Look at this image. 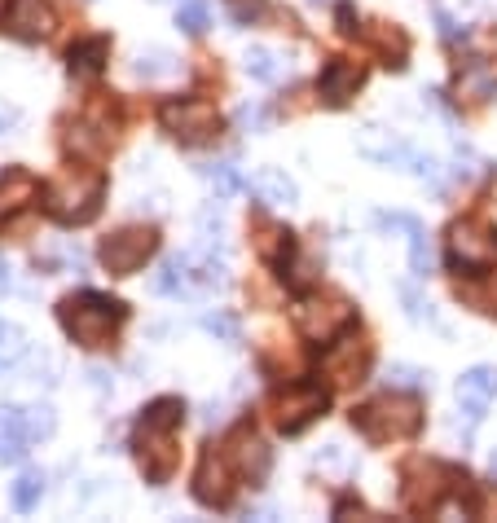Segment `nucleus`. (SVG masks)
Here are the masks:
<instances>
[{
  "instance_id": "nucleus-40",
  "label": "nucleus",
  "mask_w": 497,
  "mask_h": 523,
  "mask_svg": "<svg viewBox=\"0 0 497 523\" xmlns=\"http://www.w3.org/2000/svg\"><path fill=\"white\" fill-rule=\"evenodd\" d=\"M9 291H14V264L0 255V295H9Z\"/></svg>"
},
{
  "instance_id": "nucleus-34",
  "label": "nucleus",
  "mask_w": 497,
  "mask_h": 523,
  "mask_svg": "<svg viewBox=\"0 0 497 523\" xmlns=\"http://www.w3.org/2000/svg\"><path fill=\"white\" fill-rule=\"evenodd\" d=\"M203 330H212V335H220V339H238V317L234 313H203Z\"/></svg>"
},
{
  "instance_id": "nucleus-3",
  "label": "nucleus",
  "mask_w": 497,
  "mask_h": 523,
  "mask_svg": "<svg viewBox=\"0 0 497 523\" xmlns=\"http://www.w3.org/2000/svg\"><path fill=\"white\" fill-rule=\"evenodd\" d=\"M102 198H106V176L88 168H71L40 189V203L58 225H88L102 211Z\"/></svg>"
},
{
  "instance_id": "nucleus-36",
  "label": "nucleus",
  "mask_w": 497,
  "mask_h": 523,
  "mask_svg": "<svg viewBox=\"0 0 497 523\" xmlns=\"http://www.w3.org/2000/svg\"><path fill=\"white\" fill-rule=\"evenodd\" d=\"M401 295H405V304H410V317H414V321H427V326H436V313H432V304H427V299L418 295L414 286H405Z\"/></svg>"
},
{
  "instance_id": "nucleus-8",
  "label": "nucleus",
  "mask_w": 497,
  "mask_h": 523,
  "mask_svg": "<svg viewBox=\"0 0 497 523\" xmlns=\"http://www.w3.org/2000/svg\"><path fill=\"white\" fill-rule=\"evenodd\" d=\"M295 326L304 339L313 343H330L352 326V304L344 295H304L295 308Z\"/></svg>"
},
{
  "instance_id": "nucleus-38",
  "label": "nucleus",
  "mask_w": 497,
  "mask_h": 523,
  "mask_svg": "<svg viewBox=\"0 0 497 523\" xmlns=\"http://www.w3.org/2000/svg\"><path fill=\"white\" fill-rule=\"evenodd\" d=\"M264 119H269V115H264L260 106H242V110H238V124L247 128V132H260V128H264Z\"/></svg>"
},
{
  "instance_id": "nucleus-31",
  "label": "nucleus",
  "mask_w": 497,
  "mask_h": 523,
  "mask_svg": "<svg viewBox=\"0 0 497 523\" xmlns=\"http://www.w3.org/2000/svg\"><path fill=\"white\" fill-rule=\"evenodd\" d=\"M176 27H181L185 36H203V31L212 27V9H207V0H181V9H176Z\"/></svg>"
},
{
  "instance_id": "nucleus-14",
  "label": "nucleus",
  "mask_w": 497,
  "mask_h": 523,
  "mask_svg": "<svg viewBox=\"0 0 497 523\" xmlns=\"http://www.w3.org/2000/svg\"><path fill=\"white\" fill-rule=\"evenodd\" d=\"M220 449L229 453V462L238 466V475H242V484H264V475H269V466H273V449L264 444L251 427H242L229 436V444H220Z\"/></svg>"
},
{
  "instance_id": "nucleus-27",
  "label": "nucleus",
  "mask_w": 497,
  "mask_h": 523,
  "mask_svg": "<svg viewBox=\"0 0 497 523\" xmlns=\"http://www.w3.org/2000/svg\"><path fill=\"white\" fill-rule=\"evenodd\" d=\"M132 75H137V80H146V84L168 80V75H176V58H172V53H163V49L137 53V58H132Z\"/></svg>"
},
{
  "instance_id": "nucleus-9",
  "label": "nucleus",
  "mask_w": 497,
  "mask_h": 523,
  "mask_svg": "<svg viewBox=\"0 0 497 523\" xmlns=\"http://www.w3.org/2000/svg\"><path fill=\"white\" fill-rule=\"evenodd\" d=\"M154 247H159V233L146 229V225H128V229L110 233V238L102 242V247H97V255H102L106 273L128 277V273H137L141 264L150 260Z\"/></svg>"
},
{
  "instance_id": "nucleus-44",
  "label": "nucleus",
  "mask_w": 497,
  "mask_h": 523,
  "mask_svg": "<svg viewBox=\"0 0 497 523\" xmlns=\"http://www.w3.org/2000/svg\"><path fill=\"white\" fill-rule=\"evenodd\" d=\"M480 5H497V0H480Z\"/></svg>"
},
{
  "instance_id": "nucleus-11",
  "label": "nucleus",
  "mask_w": 497,
  "mask_h": 523,
  "mask_svg": "<svg viewBox=\"0 0 497 523\" xmlns=\"http://www.w3.org/2000/svg\"><path fill=\"white\" fill-rule=\"evenodd\" d=\"M449 480H454V471H445L440 462H410L405 466V488H401V502L405 510H414V515H423V510H436L440 497L449 493Z\"/></svg>"
},
{
  "instance_id": "nucleus-30",
  "label": "nucleus",
  "mask_w": 497,
  "mask_h": 523,
  "mask_svg": "<svg viewBox=\"0 0 497 523\" xmlns=\"http://www.w3.org/2000/svg\"><path fill=\"white\" fill-rule=\"evenodd\" d=\"M366 40H370V44H379L383 58H388V66H405L401 58H405V49H410V44H405V36H401V31H392L388 22H370Z\"/></svg>"
},
{
  "instance_id": "nucleus-42",
  "label": "nucleus",
  "mask_w": 497,
  "mask_h": 523,
  "mask_svg": "<svg viewBox=\"0 0 497 523\" xmlns=\"http://www.w3.org/2000/svg\"><path fill=\"white\" fill-rule=\"evenodd\" d=\"M14 124H18V115H14V110H5V115H0V137H5Z\"/></svg>"
},
{
  "instance_id": "nucleus-2",
  "label": "nucleus",
  "mask_w": 497,
  "mask_h": 523,
  "mask_svg": "<svg viewBox=\"0 0 497 523\" xmlns=\"http://www.w3.org/2000/svg\"><path fill=\"white\" fill-rule=\"evenodd\" d=\"M220 251L194 247V251H176L163 260V269L154 273V291L172 295V299H207L216 291H225V264L216 260Z\"/></svg>"
},
{
  "instance_id": "nucleus-20",
  "label": "nucleus",
  "mask_w": 497,
  "mask_h": 523,
  "mask_svg": "<svg viewBox=\"0 0 497 523\" xmlns=\"http://www.w3.org/2000/svg\"><path fill=\"white\" fill-rule=\"evenodd\" d=\"M379 225L405 233V242H410V269H414V277L432 273V247H427V233H423V225H418L414 216H405V211H383Z\"/></svg>"
},
{
  "instance_id": "nucleus-18",
  "label": "nucleus",
  "mask_w": 497,
  "mask_h": 523,
  "mask_svg": "<svg viewBox=\"0 0 497 523\" xmlns=\"http://www.w3.org/2000/svg\"><path fill=\"white\" fill-rule=\"evenodd\" d=\"M361 80H366V71H361L357 62L330 58V62L322 66V75H317V93H322L326 106H344V102H352V97H357Z\"/></svg>"
},
{
  "instance_id": "nucleus-22",
  "label": "nucleus",
  "mask_w": 497,
  "mask_h": 523,
  "mask_svg": "<svg viewBox=\"0 0 497 523\" xmlns=\"http://www.w3.org/2000/svg\"><path fill=\"white\" fill-rule=\"evenodd\" d=\"M106 58H110V40L106 36H88L80 44H71V75L75 80H93V75H102Z\"/></svg>"
},
{
  "instance_id": "nucleus-21",
  "label": "nucleus",
  "mask_w": 497,
  "mask_h": 523,
  "mask_svg": "<svg viewBox=\"0 0 497 523\" xmlns=\"http://www.w3.org/2000/svg\"><path fill=\"white\" fill-rule=\"evenodd\" d=\"M251 194H256L264 207H291L295 198H300L295 194V181L282 168H260L251 176Z\"/></svg>"
},
{
  "instance_id": "nucleus-35",
  "label": "nucleus",
  "mask_w": 497,
  "mask_h": 523,
  "mask_svg": "<svg viewBox=\"0 0 497 523\" xmlns=\"http://www.w3.org/2000/svg\"><path fill=\"white\" fill-rule=\"evenodd\" d=\"M462 93H471V97H489V93H493V75L476 62L467 75H462Z\"/></svg>"
},
{
  "instance_id": "nucleus-16",
  "label": "nucleus",
  "mask_w": 497,
  "mask_h": 523,
  "mask_svg": "<svg viewBox=\"0 0 497 523\" xmlns=\"http://www.w3.org/2000/svg\"><path fill=\"white\" fill-rule=\"evenodd\" d=\"M357 150L366 154L370 163H383V168H414V159H418V150L410 141L396 137L388 128H379V124H366L357 132Z\"/></svg>"
},
{
  "instance_id": "nucleus-29",
  "label": "nucleus",
  "mask_w": 497,
  "mask_h": 523,
  "mask_svg": "<svg viewBox=\"0 0 497 523\" xmlns=\"http://www.w3.org/2000/svg\"><path fill=\"white\" fill-rule=\"evenodd\" d=\"M383 383L396 387V392H423V387H432V374H427V370H418V365L392 361L388 370H383Z\"/></svg>"
},
{
  "instance_id": "nucleus-28",
  "label": "nucleus",
  "mask_w": 497,
  "mask_h": 523,
  "mask_svg": "<svg viewBox=\"0 0 497 523\" xmlns=\"http://www.w3.org/2000/svg\"><path fill=\"white\" fill-rule=\"evenodd\" d=\"M40 497H44V475H40V471H22V475H18V484L9 488V502H14L18 515L36 510V506H40Z\"/></svg>"
},
{
  "instance_id": "nucleus-7",
  "label": "nucleus",
  "mask_w": 497,
  "mask_h": 523,
  "mask_svg": "<svg viewBox=\"0 0 497 523\" xmlns=\"http://www.w3.org/2000/svg\"><path fill=\"white\" fill-rule=\"evenodd\" d=\"M159 124L168 128L181 146H203V141H212L220 132V115L203 97H172V102L159 106Z\"/></svg>"
},
{
  "instance_id": "nucleus-12",
  "label": "nucleus",
  "mask_w": 497,
  "mask_h": 523,
  "mask_svg": "<svg viewBox=\"0 0 497 523\" xmlns=\"http://www.w3.org/2000/svg\"><path fill=\"white\" fill-rule=\"evenodd\" d=\"M330 396L322 383H295L286 387V392L278 396V427L286 431V436H300V431L308 427V422H317L326 414Z\"/></svg>"
},
{
  "instance_id": "nucleus-19",
  "label": "nucleus",
  "mask_w": 497,
  "mask_h": 523,
  "mask_svg": "<svg viewBox=\"0 0 497 523\" xmlns=\"http://www.w3.org/2000/svg\"><path fill=\"white\" fill-rule=\"evenodd\" d=\"M31 449V431H27V409L18 405H0V466H18Z\"/></svg>"
},
{
  "instance_id": "nucleus-15",
  "label": "nucleus",
  "mask_w": 497,
  "mask_h": 523,
  "mask_svg": "<svg viewBox=\"0 0 497 523\" xmlns=\"http://www.w3.org/2000/svg\"><path fill=\"white\" fill-rule=\"evenodd\" d=\"M366 365H370V343L361 339V335H339V343L322 356V374L330 378V383H339V387H348V383H357L361 374H366Z\"/></svg>"
},
{
  "instance_id": "nucleus-13",
  "label": "nucleus",
  "mask_w": 497,
  "mask_h": 523,
  "mask_svg": "<svg viewBox=\"0 0 497 523\" xmlns=\"http://www.w3.org/2000/svg\"><path fill=\"white\" fill-rule=\"evenodd\" d=\"M0 27H5L14 40H44L53 27H58V14H53L49 0H5Z\"/></svg>"
},
{
  "instance_id": "nucleus-4",
  "label": "nucleus",
  "mask_w": 497,
  "mask_h": 523,
  "mask_svg": "<svg viewBox=\"0 0 497 523\" xmlns=\"http://www.w3.org/2000/svg\"><path fill=\"white\" fill-rule=\"evenodd\" d=\"M124 317H128V308L119 304V299L97 295V291H80V295H71V299H62L58 304L62 330L80 343V348H106L110 335H115V326Z\"/></svg>"
},
{
  "instance_id": "nucleus-24",
  "label": "nucleus",
  "mask_w": 497,
  "mask_h": 523,
  "mask_svg": "<svg viewBox=\"0 0 497 523\" xmlns=\"http://www.w3.org/2000/svg\"><path fill=\"white\" fill-rule=\"evenodd\" d=\"M198 176H203V181L216 189V203H225V198H234V194H242V189H247V181H242V172H238L234 159L203 163V168H198Z\"/></svg>"
},
{
  "instance_id": "nucleus-39",
  "label": "nucleus",
  "mask_w": 497,
  "mask_h": 523,
  "mask_svg": "<svg viewBox=\"0 0 497 523\" xmlns=\"http://www.w3.org/2000/svg\"><path fill=\"white\" fill-rule=\"evenodd\" d=\"M229 5H234V18H238V22H251V18L264 14L260 0H229Z\"/></svg>"
},
{
  "instance_id": "nucleus-43",
  "label": "nucleus",
  "mask_w": 497,
  "mask_h": 523,
  "mask_svg": "<svg viewBox=\"0 0 497 523\" xmlns=\"http://www.w3.org/2000/svg\"><path fill=\"white\" fill-rule=\"evenodd\" d=\"M493 475H497V453H493Z\"/></svg>"
},
{
  "instance_id": "nucleus-37",
  "label": "nucleus",
  "mask_w": 497,
  "mask_h": 523,
  "mask_svg": "<svg viewBox=\"0 0 497 523\" xmlns=\"http://www.w3.org/2000/svg\"><path fill=\"white\" fill-rule=\"evenodd\" d=\"M418 181H427V185H440V163L432 159V154H418L414 159V168H410Z\"/></svg>"
},
{
  "instance_id": "nucleus-26",
  "label": "nucleus",
  "mask_w": 497,
  "mask_h": 523,
  "mask_svg": "<svg viewBox=\"0 0 497 523\" xmlns=\"http://www.w3.org/2000/svg\"><path fill=\"white\" fill-rule=\"evenodd\" d=\"M242 66H247L251 80H256V84H269V88H273V84H282L286 75H291V71H286V62H282L273 49H247Z\"/></svg>"
},
{
  "instance_id": "nucleus-25",
  "label": "nucleus",
  "mask_w": 497,
  "mask_h": 523,
  "mask_svg": "<svg viewBox=\"0 0 497 523\" xmlns=\"http://www.w3.org/2000/svg\"><path fill=\"white\" fill-rule=\"evenodd\" d=\"M110 141H115V132H110V128H97L93 119H80V124L71 128V137H66V150L80 154V159H97Z\"/></svg>"
},
{
  "instance_id": "nucleus-6",
  "label": "nucleus",
  "mask_w": 497,
  "mask_h": 523,
  "mask_svg": "<svg viewBox=\"0 0 497 523\" xmlns=\"http://www.w3.org/2000/svg\"><path fill=\"white\" fill-rule=\"evenodd\" d=\"M445 255L458 273H489L497 269V233L480 220H454L445 233Z\"/></svg>"
},
{
  "instance_id": "nucleus-5",
  "label": "nucleus",
  "mask_w": 497,
  "mask_h": 523,
  "mask_svg": "<svg viewBox=\"0 0 497 523\" xmlns=\"http://www.w3.org/2000/svg\"><path fill=\"white\" fill-rule=\"evenodd\" d=\"M352 427L361 431L370 444H388V440H405L423 427V405L414 396H401L392 387L388 396L366 400V405L352 409Z\"/></svg>"
},
{
  "instance_id": "nucleus-23",
  "label": "nucleus",
  "mask_w": 497,
  "mask_h": 523,
  "mask_svg": "<svg viewBox=\"0 0 497 523\" xmlns=\"http://www.w3.org/2000/svg\"><path fill=\"white\" fill-rule=\"evenodd\" d=\"M36 194H40V185L31 181L27 172H18V168L5 172V176H0V220H9L22 203H31Z\"/></svg>"
},
{
  "instance_id": "nucleus-32",
  "label": "nucleus",
  "mask_w": 497,
  "mask_h": 523,
  "mask_svg": "<svg viewBox=\"0 0 497 523\" xmlns=\"http://www.w3.org/2000/svg\"><path fill=\"white\" fill-rule=\"evenodd\" d=\"M27 431H31V440H49L53 431H58V418H53V409H49V405H31V409H27Z\"/></svg>"
},
{
  "instance_id": "nucleus-17",
  "label": "nucleus",
  "mask_w": 497,
  "mask_h": 523,
  "mask_svg": "<svg viewBox=\"0 0 497 523\" xmlns=\"http://www.w3.org/2000/svg\"><path fill=\"white\" fill-rule=\"evenodd\" d=\"M493 400H497V365H476V370L458 378V409L467 414V427H476Z\"/></svg>"
},
{
  "instance_id": "nucleus-1",
  "label": "nucleus",
  "mask_w": 497,
  "mask_h": 523,
  "mask_svg": "<svg viewBox=\"0 0 497 523\" xmlns=\"http://www.w3.org/2000/svg\"><path fill=\"white\" fill-rule=\"evenodd\" d=\"M181 414H185L181 400L159 396V400H150L137 418V440H132V449H137V462H141V471H146L150 484H168L176 462H181V453H176Z\"/></svg>"
},
{
  "instance_id": "nucleus-41",
  "label": "nucleus",
  "mask_w": 497,
  "mask_h": 523,
  "mask_svg": "<svg viewBox=\"0 0 497 523\" xmlns=\"http://www.w3.org/2000/svg\"><path fill=\"white\" fill-rule=\"evenodd\" d=\"M339 22H344L348 36H357V18H352V5H339Z\"/></svg>"
},
{
  "instance_id": "nucleus-10",
  "label": "nucleus",
  "mask_w": 497,
  "mask_h": 523,
  "mask_svg": "<svg viewBox=\"0 0 497 523\" xmlns=\"http://www.w3.org/2000/svg\"><path fill=\"white\" fill-rule=\"evenodd\" d=\"M238 484H242V475H238V466L229 462V453L225 449H207L203 453V462H198V475H194V497L203 506H229L234 502V493H238Z\"/></svg>"
},
{
  "instance_id": "nucleus-33",
  "label": "nucleus",
  "mask_w": 497,
  "mask_h": 523,
  "mask_svg": "<svg viewBox=\"0 0 497 523\" xmlns=\"http://www.w3.org/2000/svg\"><path fill=\"white\" fill-rule=\"evenodd\" d=\"M18 352H22V335H18V326L0 321V370H5V365H14V361H18Z\"/></svg>"
}]
</instances>
